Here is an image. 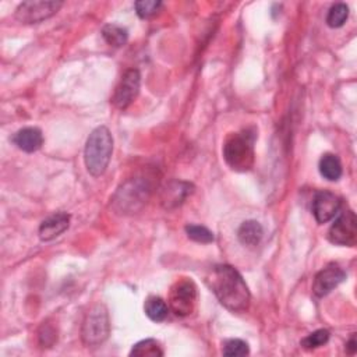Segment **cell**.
<instances>
[{
	"instance_id": "obj_26",
	"label": "cell",
	"mask_w": 357,
	"mask_h": 357,
	"mask_svg": "<svg viewBox=\"0 0 357 357\" xmlns=\"http://www.w3.org/2000/svg\"><path fill=\"white\" fill-rule=\"evenodd\" d=\"M346 350H347V353H349V354H354V353H356V350H357L356 333H353V335L350 336V339L347 340V343H346Z\"/></svg>"
},
{
	"instance_id": "obj_12",
	"label": "cell",
	"mask_w": 357,
	"mask_h": 357,
	"mask_svg": "<svg viewBox=\"0 0 357 357\" xmlns=\"http://www.w3.org/2000/svg\"><path fill=\"white\" fill-rule=\"evenodd\" d=\"M70 226V215L66 212H56L47 216L39 226V237L43 241H50L64 233Z\"/></svg>"
},
{
	"instance_id": "obj_6",
	"label": "cell",
	"mask_w": 357,
	"mask_h": 357,
	"mask_svg": "<svg viewBox=\"0 0 357 357\" xmlns=\"http://www.w3.org/2000/svg\"><path fill=\"white\" fill-rule=\"evenodd\" d=\"M197 287L192 280L183 278L177 280L169 293V307L177 317H187L195 310Z\"/></svg>"
},
{
	"instance_id": "obj_20",
	"label": "cell",
	"mask_w": 357,
	"mask_h": 357,
	"mask_svg": "<svg viewBox=\"0 0 357 357\" xmlns=\"http://www.w3.org/2000/svg\"><path fill=\"white\" fill-rule=\"evenodd\" d=\"M347 17H349V7L344 3H336L328 11L326 24L331 28H339L346 22Z\"/></svg>"
},
{
	"instance_id": "obj_21",
	"label": "cell",
	"mask_w": 357,
	"mask_h": 357,
	"mask_svg": "<svg viewBox=\"0 0 357 357\" xmlns=\"http://www.w3.org/2000/svg\"><path fill=\"white\" fill-rule=\"evenodd\" d=\"M223 356L227 357H238V356H247L250 353V347L248 343L241 340V339H227L223 343V349H222Z\"/></svg>"
},
{
	"instance_id": "obj_22",
	"label": "cell",
	"mask_w": 357,
	"mask_h": 357,
	"mask_svg": "<svg viewBox=\"0 0 357 357\" xmlns=\"http://www.w3.org/2000/svg\"><path fill=\"white\" fill-rule=\"evenodd\" d=\"M185 233L188 236V238L197 241V243H212L215 240L213 233L206 229L205 226H199V225H187L185 226Z\"/></svg>"
},
{
	"instance_id": "obj_2",
	"label": "cell",
	"mask_w": 357,
	"mask_h": 357,
	"mask_svg": "<svg viewBox=\"0 0 357 357\" xmlns=\"http://www.w3.org/2000/svg\"><path fill=\"white\" fill-rule=\"evenodd\" d=\"M113 152V137L107 127L99 126L93 128L86 139L84 149V162L88 173L100 177L110 162Z\"/></svg>"
},
{
	"instance_id": "obj_1",
	"label": "cell",
	"mask_w": 357,
	"mask_h": 357,
	"mask_svg": "<svg viewBox=\"0 0 357 357\" xmlns=\"http://www.w3.org/2000/svg\"><path fill=\"white\" fill-rule=\"evenodd\" d=\"M206 283L219 303L231 312L248 310L251 294L240 272L226 264L215 265L206 275Z\"/></svg>"
},
{
	"instance_id": "obj_5",
	"label": "cell",
	"mask_w": 357,
	"mask_h": 357,
	"mask_svg": "<svg viewBox=\"0 0 357 357\" xmlns=\"http://www.w3.org/2000/svg\"><path fill=\"white\" fill-rule=\"evenodd\" d=\"M110 333V319L109 312L105 304H93L86 312L82 326H81V339L82 343L88 347H95L102 344Z\"/></svg>"
},
{
	"instance_id": "obj_10",
	"label": "cell",
	"mask_w": 357,
	"mask_h": 357,
	"mask_svg": "<svg viewBox=\"0 0 357 357\" xmlns=\"http://www.w3.org/2000/svg\"><path fill=\"white\" fill-rule=\"evenodd\" d=\"M346 273L337 264H329L315 275L312 283V293L317 297H324L329 294L339 283H342Z\"/></svg>"
},
{
	"instance_id": "obj_13",
	"label": "cell",
	"mask_w": 357,
	"mask_h": 357,
	"mask_svg": "<svg viewBox=\"0 0 357 357\" xmlns=\"http://www.w3.org/2000/svg\"><path fill=\"white\" fill-rule=\"evenodd\" d=\"M14 145L24 152H35L43 144L42 131L38 127H24L13 135Z\"/></svg>"
},
{
	"instance_id": "obj_25",
	"label": "cell",
	"mask_w": 357,
	"mask_h": 357,
	"mask_svg": "<svg viewBox=\"0 0 357 357\" xmlns=\"http://www.w3.org/2000/svg\"><path fill=\"white\" fill-rule=\"evenodd\" d=\"M39 339H40V343L42 344H46V346H50L56 339H57V335L54 332L53 328L50 326H42V331L39 332Z\"/></svg>"
},
{
	"instance_id": "obj_4",
	"label": "cell",
	"mask_w": 357,
	"mask_h": 357,
	"mask_svg": "<svg viewBox=\"0 0 357 357\" xmlns=\"http://www.w3.org/2000/svg\"><path fill=\"white\" fill-rule=\"evenodd\" d=\"M255 134L251 130L231 132L223 144V159L230 169L247 172L254 165Z\"/></svg>"
},
{
	"instance_id": "obj_14",
	"label": "cell",
	"mask_w": 357,
	"mask_h": 357,
	"mask_svg": "<svg viewBox=\"0 0 357 357\" xmlns=\"http://www.w3.org/2000/svg\"><path fill=\"white\" fill-rule=\"evenodd\" d=\"M192 192V184L185 181H170L162 191V204L166 208L180 205Z\"/></svg>"
},
{
	"instance_id": "obj_16",
	"label": "cell",
	"mask_w": 357,
	"mask_h": 357,
	"mask_svg": "<svg viewBox=\"0 0 357 357\" xmlns=\"http://www.w3.org/2000/svg\"><path fill=\"white\" fill-rule=\"evenodd\" d=\"M319 173L329 181H336L342 176V163L333 153H325L319 159Z\"/></svg>"
},
{
	"instance_id": "obj_17",
	"label": "cell",
	"mask_w": 357,
	"mask_h": 357,
	"mask_svg": "<svg viewBox=\"0 0 357 357\" xmlns=\"http://www.w3.org/2000/svg\"><path fill=\"white\" fill-rule=\"evenodd\" d=\"M144 310L146 317L155 322H162L169 314V305L163 298L158 296L148 297L144 304Z\"/></svg>"
},
{
	"instance_id": "obj_3",
	"label": "cell",
	"mask_w": 357,
	"mask_h": 357,
	"mask_svg": "<svg viewBox=\"0 0 357 357\" xmlns=\"http://www.w3.org/2000/svg\"><path fill=\"white\" fill-rule=\"evenodd\" d=\"M151 192L149 178L144 176L132 177L117 188L112 198V206L120 215L137 213L146 204Z\"/></svg>"
},
{
	"instance_id": "obj_18",
	"label": "cell",
	"mask_w": 357,
	"mask_h": 357,
	"mask_svg": "<svg viewBox=\"0 0 357 357\" xmlns=\"http://www.w3.org/2000/svg\"><path fill=\"white\" fill-rule=\"evenodd\" d=\"M130 356L135 357H160L163 356V349L156 339L148 337L135 343L130 351Z\"/></svg>"
},
{
	"instance_id": "obj_15",
	"label": "cell",
	"mask_w": 357,
	"mask_h": 357,
	"mask_svg": "<svg viewBox=\"0 0 357 357\" xmlns=\"http://www.w3.org/2000/svg\"><path fill=\"white\" fill-rule=\"evenodd\" d=\"M264 236V229L257 220H245L240 225L237 230L238 241L245 247H257Z\"/></svg>"
},
{
	"instance_id": "obj_8",
	"label": "cell",
	"mask_w": 357,
	"mask_h": 357,
	"mask_svg": "<svg viewBox=\"0 0 357 357\" xmlns=\"http://www.w3.org/2000/svg\"><path fill=\"white\" fill-rule=\"evenodd\" d=\"M61 6V1H22L15 10V18L22 24H38L54 15Z\"/></svg>"
},
{
	"instance_id": "obj_11",
	"label": "cell",
	"mask_w": 357,
	"mask_h": 357,
	"mask_svg": "<svg viewBox=\"0 0 357 357\" xmlns=\"http://www.w3.org/2000/svg\"><path fill=\"white\" fill-rule=\"evenodd\" d=\"M340 208V199L331 191H318L312 201V213L318 223L333 219Z\"/></svg>"
},
{
	"instance_id": "obj_24",
	"label": "cell",
	"mask_w": 357,
	"mask_h": 357,
	"mask_svg": "<svg viewBox=\"0 0 357 357\" xmlns=\"http://www.w3.org/2000/svg\"><path fill=\"white\" fill-rule=\"evenodd\" d=\"M328 340H329V332L326 329H318V331H314L312 333L307 335L301 340V346L304 349L311 350V349H317V347L326 344Z\"/></svg>"
},
{
	"instance_id": "obj_9",
	"label": "cell",
	"mask_w": 357,
	"mask_h": 357,
	"mask_svg": "<svg viewBox=\"0 0 357 357\" xmlns=\"http://www.w3.org/2000/svg\"><path fill=\"white\" fill-rule=\"evenodd\" d=\"M139 85H141L139 71L137 68L127 70L123 74L119 85L116 86L114 95L112 98L113 105L121 110L127 109L137 98V95L139 92Z\"/></svg>"
},
{
	"instance_id": "obj_19",
	"label": "cell",
	"mask_w": 357,
	"mask_h": 357,
	"mask_svg": "<svg viewBox=\"0 0 357 357\" xmlns=\"http://www.w3.org/2000/svg\"><path fill=\"white\" fill-rule=\"evenodd\" d=\"M102 36L103 39L114 47H121L123 45H126L127 39H128V32L126 28L116 25V24H106L102 28Z\"/></svg>"
},
{
	"instance_id": "obj_7",
	"label": "cell",
	"mask_w": 357,
	"mask_h": 357,
	"mask_svg": "<svg viewBox=\"0 0 357 357\" xmlns=\"http://www.w3.org/2000/svg\"><path fill=\"white\" fill-rule=\"evenodd\" d=\"M328 238L332 244L353 247L357 241V219L353 211L342 212L332 223Z\"/></svg>"
},
{
	"instance_id": "obj_23",
	"label": "cell",
	"mask_w": 357,
	"mask_h": 357,
	"mask_svg": "<svg viewBox=\"0 0 357 357\" xmlns=\"http://www.w3.org/2000/svg\"><path fill=\"white\" fill-rule=\"evenodd\" d=\"M134 7H135V11H137L139 18H151L156 13H159V10L162 8V1H159V0H139V1H135Z\"/></svg>"
}]
</instances>
